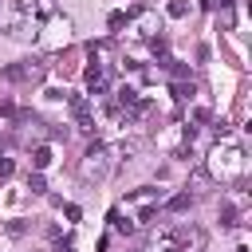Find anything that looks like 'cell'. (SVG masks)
I'll use <instances>...</instances> for the list:
<instances>
[{
  "instance_id": "6da1fadb",
  "label": "cell",
  "mask_w": 252,
  "mask_h": 252,
  "mask_svg": "<svg viewBox=\"0 0 252 252\" xmlns=\"http://www.w3.org/2000/svg\"><path fill=\"white\" fill-rule=\"evenodd\" d=\"M4 79L8 83H39L43 67L39 63H12V67H4Z\"/></svg>"
},
{
  "instance_id": "7a4b0ae2",
  "label": "cell",
  "mask_w": 252,
  "mask_h": 252,
  "mask_svg": "<svg viewBox=\"0 0 252 252\" xmlns=\"http://www.w3.org/2000/svg\"><path fill=\"white\" fill-rule=\"evenodd\" d=\"M67 102H71L75 126H79V130H94V118H91V98H83V94H71Z\"/></svg>"
},
{
  "instance_id": "3957f363",
  "label": "cell",
  "mask_w": 252,
  "mask_h": 252,
  "mask_svg": "<svg viewBox=\"0 0 252 252\" xmlns=\"http://www.w3.org/2000/svg\"><path fill=\"white\" fill-rule=\"evenodd\" d=\"M87 173H98V177L106 173V146H102V142H94V146L87 150Z\"/></svg>"
},
{
  "instance_id": "277c9868",
  "label": "cell",
  "mask_w": 252,
  "mask_h": 252,
  "mask_svg": "<svg viewBox=\"0 0 252 252\" xmlns=\"http://www.w3.org/2000/svg\"><path fill=\"white\" fill-rule=\"evenodd\" d=\"M110 228L130 236V232H134V220H130V217H122V209H110Z\"/></svg>"
},
{
  "instance_id": "5b68a950",
  "label": "cell",
  "mask_w": 252,
  "mask_h": 252,
  "mask_svg": "<svg viewBox=\"0 0 252 252\" xmlns=\"http://www.w3.org/2000/svg\"><path fill=\"white\" fill-rule=\"evenodd\" d=\"M32 165H35V169H47V165H51V146H35V150H32Z\"/></svg>"
},
{
  "instance_id": "8992f818",
  "label": "cell",
  "mask_w": 252,
  "mask_h": 252,
  "mask_svg": "<svg viewBox=\"0 0 252 252\" xmlns=\"http://www.w3.org/2000/svg\"><path fill=\"white\" fill-rule=\"evenodd\" d=\"M189 205H193V197H189V193H177V197H169V201H165V209H169V213H185Z\"/></svg>"
},
{
  "instance_id": "52a82bcc",
  "label": "cell",
  "mask_w": 252,
  "mask_h": 252,
  "mask_svg": "<svg viewBox=\"0 0 252 252\" xmlns=\"http://www.w3.org/2000/svg\"><path fill=\"white\" fill-rule=\"evenodd\" d=\"M28 189H32V193H47V185H43V173H39V169L28 177Z\"/></svg>"
},
{
  "instance_id": "ba28073f",
  "label": "cell",
  "mask_w": 252,
  "mask_h": 252,
  "mask_svg": "<svg viewBox=\"0 0 252 252\" xmlns=\"http://www.w3.org/2000/svg\"><path fill=\"white\" fill-rule=\"evenodd\" d=\"M220 224H224V228L236 224V205H224V209H220Z\"/></svg>"
},
{
  "instance_id": "9c48e42d",
  "label": "cell",
  "mask_w": 252,
  "mask_h": 252,
  "mask_svg": "<svg viewBox=\"0 0 252 252\" xmlns=\"http://www.w3.org/2000/svg\"><path fill=\"white\" fill-rule=\"evenodd\" d=\"M169 16H173V20L189 16V4H185V0H173V4H169Z\"/></svg>"
},
{
  "instance_id": "30bf717a",
  "label": "cell",
  "mask_w": 252,
  "mask_h": 252,
  "mask_svg": "<svg viewBox=\"0 0 252 252\" xmlns=\"http://www.w3.org/2000/svg\"><path fill=\"white\" fill-rule=\"evenodd\" d=\"M193 94V87H185V83H173V98H189Z\"/></svg>"
},
{
  "instance_id": "8fae6325",
  "label": "cell",
  "mask_w": 252,
  "mask_h": 252,
  "mask_svg": "<svg viewBox=\"0 0 252 252\" xmlns=\"http://www.w3.org/2000/svg\"><path fill=\"white\" fill-rule=\"evenodd\" d=\"M12 169H16V165H12V158H8V154H0V177H8Z\"/></svg>"
},
{
  "instance_id": "7c38bea8",
  "label": "cell",
  "mask_w": 252,
  "mask_h": 252,
  "mask_svg": "<svg viewBox=\"0 0 252 252\" xmlns=\"http://www.w3.org/2000/svg\"><path fill=\"white\" fill-rule=\"evenodd\" d=\"M63 213H67V220H79V217H83V209H79V205H67Z\"/></svg>"
},
{
  "instance_id": "4fadbf2b",
  "label": "cell",
  "mask_w": 252,
  "mask_h": 252,
  "mask_svg": "<svg viewBox=\"0 0 252 252\" xmlns=\"http://www.w3.org/2000/svg\"><path fill=\"white\" fill-rule=\"evenodd\" d=\"M55 252H75V248H71V244H59V248H55Z\"/></svg>"
}]
</instances>
